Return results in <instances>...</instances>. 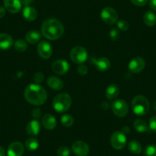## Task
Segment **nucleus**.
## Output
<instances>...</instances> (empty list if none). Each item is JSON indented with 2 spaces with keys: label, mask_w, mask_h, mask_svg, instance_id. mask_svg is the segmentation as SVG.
<instances>
[{
  "label": "nucleus",
  "mask_w": 156,
  "mask_h": 156,
  "mask_svg": "<svg viewBox=\"0 0 156 156\" xmlns=\"http://www.w3.org/2000/svg\"><path fill=\"white\" fill-rule=\"evenodd\" d=\"M133 126H134L135 129L138 132V133H146L148 131V126L147 125L146 122L142 119H136L133 123Z\"/></svg>",
  "instance_id": "b1692460"
},
{
  "label": "nucleus",
  "mask_w": 156,
  "mask_h": 156,
  "mask_svg": "<svg viewBox=\"0 0 156 156\" xmlns=\"http://www.w3.org/2000/svg\"><path fill=\"white\" fill-rule=\"evenodd\" d=\"M41 34L39 31H35V30H31L29 31L25 35V39L26 41L28 42L29 44H35L40 41L41 39Z\"/></svg>",
  "instance_id": "412c9836"
},
{
  "label": "nucleus",
  "mask_w": 156,
  "mask_h": 156,
  "mask_svg": "<svg viewBox=\"0 0 156 156\" xmlns=\"http://www.w3.org/2000/svg\"><path fill=\"white\" fill-rule=\"evenodd\" d=\"M128 148L132 153L139 154L142 152V145L140 142L136 140H133L128 144Z\"/></svg>",
  "instance_id": "393cba45"
},
{
  "label": "nucleus",
  "mask_w": 156,
  "mask_h": 156,
  "mask_svg": "<svg viewBox=\"0 0 156 156\" xmlns=\"http://www.w3.org/2000/svg\"><path fill=\"white\" fill-rule=\"evenodd\" d=\"M4 6L9 12L17 13L22 9V2L20 0H4Z\"/></svg>",
  "instance_id": "4468645a"
},
{
  "label": "nucleus",
  "mask_w": 156,
  "mask_h": 156,
  "mask_svg": "<svg viewBox=\"0 0 156 156\" xmlns=\"http://www.w3.org/2000/svg\"><path fill=\"white\" fill-rule=\"evenodd\" d=\"M109 37H110L112 41H117L120 37V31L116 28H112L110 32H109Z\"/></svg>",
  "instance_id": "7c9ffc66"
},
{
  "label": "nucleus",
  "mask_w": 156,
  "mask_h": 156,
  "mask_svg": "<svg viewBox=\"0 0 156 156\" xmlns=\"http://www.w3.org/2000/svg\"><path fill=\"white\" fill-rule=\"evenodd\" d=\"M152 107H153V109H154V110L156 111V101L154 102V103H153V105H152Z\"/></svg>",
  "instance_id": "79ce46f5"
},
{
  "label": "nucleus",
  "mask_w": 156,
  "mask_h": 156,
  "mask_svg": "<svg viewBox=\"0 0 156 156\" xmlns=\"http://www.w3.org/2000/svg\"><path fill=\"white\" fill-rule=\"evenodd\" d=\"M94 64L95 67L99 71L104 72L106 71L110 67V61L106 58H100L98 59L94 60Z\"/></svg>",
  "instance_id": "f3484780"
},
{
  "label": "nucleus",
  "mask_w": 156,
  "mask_h": 156,
  "mask_svg": "<svg viewBox=\"0 0 156 156\" xmlns=\"http://www.w3.org/2000/svg\"><path fill=\"white\" fill-rule=\"evenodd\" d=\"M72 151L76 156H87L90 152V147L83 141H76L72 145Z\"/></svg>",
  "instance_id": "1a4fd4ad"
},
{
  "label": "nucleus",
  "mask_w": 156,
  "mask_h": 156,
  "mask_svg": "<svg viewBox=\"0 0 156 156\" xmlns=\"http://www.w3.org/2000/svg\"><path fill=\"white\" fill-rule=\"evenodd\" d=\"M23 17L28 22H33L37 17V12L35 9L31 6H25L22 12Z\"/></svg>",
  "instance_id": "aec40b11"
},
{
  "label": "nucleus",
  "mask_w": 156,
  "mask_h": 156,
  "mask_svg": "<svg viewBox=\"0 0 156 156\" xmlns=\"http://www.w3.org/2000/svg\"><path fill=\"white\" fill-rule=\"evenodd\" d=\"M149 6L153 11L156 12V0H149Z\"/></svg>",
  "instance_id": "4c0bfd02"
},
{
  "label": "nucleus",
  "mask_w": 156,
  "mask_h": 156,
  "mask_svg": "<svg viewBox=\"0 0 156 156\" xmlns=\"http://www.w3.org/2000/svg\"><path fill=\"white\" fill-rule=\"evenodd\" d=\"M144 23L148 27H152L156 25V15L151 11H147L143 16Z\"/></svg>",
  "instance_id": "5701e85b"
},
{
  "label": "nucleus",
  "mask_w": 156,
  "mask_h": 156,
  "mask_svg": "<svg viewBox=\"0 0 156 156\" xmlns=\"http://www.w3.org/2000/svg\"><path fill=\"white\" fill-rule=\"evenodd\" d=\"M133 5L136 6H144L146 5L148 0H130Z\"/></svg>",
  "instance_id": "e433bc0d"
},
{
  "label": "nucleus",
  "mask_w": 156,
  "mask_h": 156,
  "mask_svg": "<svg viewBox=\"0 0 156 156\" xmlns=\"http://www.w3.org/2000/svg\"><path fill=\"white\" fill-rule=\"evenodd\" d=\"M69 69H70L69 64L64 60H57L52 64V70L57 74H65L68 72Z\"/></svg>",
  "instance_id": "f8f14e48"
},
{
  "label": "nucleus",
  "mask_w": 156,
  "mask_h": 156,
  "mask_svg": "<svg viewBox=\"0 0 156 156\" xmlns=\"http://www.w3.org/2000/svg\"><path fill=\"white\" fill-rule=\"evenodd\" d=\"M119 94V88L116 84L112 83L106 88V96L109 100H114L117 98Z\"/></svg>",
  "instance_id": "4be33fe9"
},
{
  "label": "nucleus",
  "mask_w": 156,
  "mask_h": 156,
  "mask_svg": "<svg viewBox=\"0 0 156 156\" xmlns=\"http://www.w3.org/2000/svg\"><path fill=\"white\" fill-rule=\"evenodd\" d=\"M72 100L70 96L66 93H62L54 98L53 107L58 112H65L70 109L71 106Z\"/></svg>",
  "instance_id": "20e7f679"
},
{
  "label": "nucleus",
  "mask_w": 156,
  "mask_h": 156,
  "mask_svg": "<svg viewBox=\"0 0 156 156\" xmlns=\"http://www.w3.org/2000/svg\"><path fill=\"white\" fill-rule=\"evenodd\" d=\"M58 156H69L70 154V149L67 146H61L58 149Z\"/></svg>",
  "instance_id": "c756f323"
},
{
  "label": "nucleus",
  "mask_w": 156,
  "mask_h": 156,
  "mask_svg": "<svg viewBox=\"0 0 156 156\" xmlns=\"http://www.w3.org/2000/svg\"><path fill=\"white\" fill-rule=\"evenodd\" d=\"M100 17L103 22L108 25H113L117 22L118 13L112 7H106L100 13Z\"/></svg>",
  "instance_id": "0eeeda50"
},
{
  "label": "nucleus",
  "mask_w": 156,
  "mask_h": 156,
  "mask_svg": "<svg viewBox=\"0 0 156 156\" xmlns=\"http://www.w3.org/2000/svg\"><path fill=\"white\" fill-rule=\"evenodd\" d=\"M5 9L2 6L0 5V19H2L5 16Z\"/></svg>",
  "instance_id": "ea45409f"
},
{
  "label": "nucleus",
  "mask_w": 156,
  "mask_h": 156,
  "mask_svg": "<svg viewBox=\"0 0 156 156\" xmlns=\"http://www.w3.org/2000/svg\"><path fill=\"white\" fill-rule=\"evenodd\" d=\"M13 39L11 35L5 33L0 34V49L8 50L12 46Z\"/></svg>",
  "instance_id": "dca6fc26"
},
{
  "label": "nucleus",
  "mask_w": 156,
  "mask_h": 156,
  "mask_svg": "<svg viewBox=\"0 0 156 156\" xmlns=\"http://www.w3.org/2000/svg\"><path fill=\"white\" fill-rule=\"evenodd\" d=\"M88 57L87 51L84 48L81 46H76L73 48L70 54V58L75 64H81L87 61Z\"/></svg>",
  "instance_id": "39448f33"
},
{
  "label": "nucleus",
  "mask_w": 156,
  "mask_h": 156,
  "mask_svg": "<svg viewBox=\"0 0 156 156\" xmlns=\"http://www.w3.org/2000/svg\"><path fill=\"white\" fill-rule=\"evenodd\" d=\"M61 123L64 126V127H67V128H69V127L72 126L73 124V118L72 115H69V114H64L61 116Z\"/></svg>",
  "instance_id": "cd10ccee"
},
{
  "label": "nucleus",
  "mask_w": 156,
  "mask_h": 156,
  "mask_svg": "<svg viewBox=\"0 0 156 156\" xmlns=\"http://www.w3.org/2000/svg\"><path fill=\"white\" fill-rule=\"evenodd\" d=\"M112 110L116 116L124 117L129 112L128 105L123 100H115L112 103Z\"/></svg>",
  "instance_id": "6e6552de"
},
{
  "label": "nucleus",
  "mask_w": 156,
  "mask_h": 156,
  "mask_svg": "<svg viewBox=\"0 0 156 156\" xmlns=\"http://www.w3.org/2000/svg\"><path fill=\"white\" fill-rule=\"evenodd\" d=\"M42 126L44 129L48 130H52L56 127L57 121L55 117L51 114H46L42 117Z\"/></svg>",
  "instance_id": "2eb2a0df"
},
{
  "label": "nucleus",
  "mask_w": 156,
  "mask_h": 156,
  "mask_svg": "<svg viewBox=\"0 0 156 156\" xmlns=\"http://www.w3.org/2000/svg\"><path fill=\"white\" fill-rule=\"evenodd\" d=\"M31 115H32V117L34 119H39V118L41 116V110L39 109V108L34 109L32 110V112H31Z\"/></svg>",
  "instance_id": "c9c22d12"
},
{
  "label": "nucleus",
  "mask_w": 156,
  "mask_h": 156,
  "mask_svg": "<svg viewBox=\"0 0 156 156\" xmlns=\"http://www.w3.org/2000/svg\"><path fill=\"white\" fill-rule=\"evenodd\" d=\"M149 101L145 97L138 95L132 101V109L133 112L137 115H144L149 110Z\"/></svg>",
  "instance_id": "7ed1b4c3"
},
{
  "label": "nucleus",
  "mask_w": 156,
  "mask_h": 156,
  "mask_svg": "<svg viewBox=\"0 0 156 156\" xmlns=\"http://www.w3.org/2000/svg\"><path fill=\"white\" fill-rule=\"evenodd\" d=\"M64 26L56 19H48L41 25V34L49 40H57L64 34Z\"/></svg>",
  "instance_id": "f03ea898"
},
{
  "label": "nucleus",
  "mask_w": 156,
  "mask_h": 156,
  "mask_svg": "<svg viewBox=\"0 0 156 156\" xmlns=\"http://www.w3.org/2000/svg\"><path fill=\"white\" fill-rule=\"evenodd\" d=\"M39 56L43 59H48L51 56L53 53V48L49 42L46 41H41L38 43L37 48Z\"/></svg>",
  "instance_id": "9d476101"
},
{
  "label": "nucleus",
  "mask_w": 156,
  "mask_h": 156,
  "mask_svg": "<svg viewBox=\"0 0 156 156\" xmlns=\"http://www.w3.org/2000/svg\"><path fill=\"white\" fill-rule=\"evenodd\" d=\"M14 48L17 51L24 52L27 50V48H28V44H27L26 41H24V40L19 39V40L15 41Z\"/></svg>",
  "instance_id": "bb28decb"
},
{
  "label": "nucleus",
  "mask_w": 156,
  "mask_h": 156,
  "mask_svg": "<svg viewBox=\"0 0 156 156\" xmlns=\"http://www.w3.org/2000/svg\"><path fill=\"white\" fill-rule=\"evenodd\" d=\"M149 128L156 133V115L151 117L149 119Z\"/></svg>",
  "instance_id": "f704fd0d"
},
{
  "label": "nucleus",
  "mask_w": 156,
  "mask_h": 156,
  "mask_svg": "<svg viewBox=\"0 0 156 156\" xmlns=\"http://www.w3.org/2000/svg\"><path fill=\"white\" fill-rule=\"evenodd\" d=\"M88 72V68L86 65H83V64H80V65L77 67V73H79L81 76H84Z\"/></svg>",
  "instance_id": "473e14b6"
},
{
  "label": "nucleus",
  "mask_w": 156,
  "mask_h": 156,
  "mask_svg": "<svg viewBox=\"0 0 156 156\" xmlns=\"http://www.w3.org/2000/svg\"><path fill=\"white\" fill-rule=\"evenodd\" d=\"M24 96L27 101L34 106H41L46 102L48 94L43 87L38 83H31L25 90Z\"/></svg>",
  "instance_id": "f257e3e1"
},
{
  "label": "nucleus",
  "mask_w": 156,
  "mask_h": 156,
  "mask_svg": "<svg viewBox=\"0 0 156 156\" xmlns=\"http://www.w3.org/2000/svg\"><path fill=\"white\" fill-rule=\"evenodd\" d=\"M47 83L50 88L55 90H61L64 87V83L60 78L51 76L48 79Z\"/></svg>",
  "instance_id": "6ab92c4d"
},
{
  "label": "nucleus",
  "mask_w": 156,
  "mask_h": 156,
  "mask_svg": "<svg viewBox=\"0 0 156 156\" xmlns=\"http://www.w3.org/2000/svg\"><path fill=\"white\" fill-rule=\"evenodd\" d=\"M117 27L121 31H126L129 29V24L128 22L124 20H119L117 22Z\"/></svg>",
  "instance_id": "2f4dec72"
},
{
  "label": "nucleus",
  "mask_w": 156,
  "mask_h": 156,
  "mask_svg": "<svg viewBox=\"0 0 156 156\" xmlns=\"http://www.w3.org/2000/svg\"><path fill=\"white\" fill-rule=\"evenodd\" d=\"M25 148L22 142H14L9 145L8 156H22Z\"/></svg>",
  "instance_id": "ddd939ff"
},
{
  "label": "nucleus",
  "mask_w": 156,
  "mask_h": 156,
  "mask_svg": "<svg viewBox=\"0 0 156 156\" xmlns=\"http://www.w3.org/2000/svg\"><path fill=\"white\" fill-rule=\"evenodd\" d=\"M40 129H41V126H40V123H39L37 119L31 120V122L27 124L26 132L29 136H36L39 133Z\"/></svg>",
  "instance_id": "a211bd4d"
},
{
  "label": "nucleus",
  "mask_w": 156,
  "mask_h": 156,
  "mask_svg": "<svg viewBox=\"0 0 156 156\" xmlns=\"http://www.w3.org/2000/svg\"><path fill=\"white\" fill-rule=\"evenodd\" d=\"M126 136L123 132L117 131L112 133L110 139L111 145L115 149L120 150L126 145Z\"/></svg>",
  "instance_id": "423d86ee"
},
{
  "label": "nucleus",
  "mask_w": 156,
  "mask_h": 156,
  "mask_svg": "<svg viewBox=\"0 0 156 156\" xmlns=\"http://www.w3.org/2000/svg\"><path fill=\"white\" fill-rule=\"evenodd\" d=\"M145 156H156V145H149L145 149Z\"/></svg>",
  "instance_id": "c85d7f7f"
},
{
  "label": "nucleus",
  "mask_w": 156,
  "mask_h": 156,
  "mask_svg": "<svg viewBox=\"0 0 156 156\" xmlns=\"http://www.w3.org/2000/svg\"><path fill=\"white\" fill-rule=\"evenodd\" d=\"M25 147L28 151H35L39 146V142L35 138H28L25 141Z\"/></svg>",
  "instance_id": "a878e982"
},
{
  "label": "nucleus",
  "mask_w": 156,
  "mask_h": 156,
  "mask_svg": "<svg viewBox=\"0 0 156 156\" xmlns=\"http://www.w3.org/2000/svg\"><path fill=\"white\" fill-rule=\"evenodd\" d=\"M145 67V60L140 57H136L133 59L131 60V61L129 64V70L134 73H138L142 72L144 70Z\"/></svg>",
  "instance_id": "9b49d317"
},
{
  "label": "nucleus",
  "mask_w": 156,
  "mask_h": 156,
  "mask_svg": "<svg viewBox=\"0 0 156 156\" xmlns=\"http://www.w3.org/2000/svg\"><path fill=\"white\" fill-rule=\"evenodd\" d=\"M0 156H5V150H4V148L1 146H0Z\"/></svg>",
  "instance_id": "a19ab883"
},
{
  "label": "nucleus",
  "mask_w": 156,
  "mask_h": 156,
  "mask_svg": "<svg viewBox=\"0 0 156 156\" xmlns=\"http://www.w3.org/2000/svg\"><path fill=\"white\" fill-rule=\"evenodd\" d=\"M44 76L41 72H37L34 75V80L36 83H40L44 80Z\"/></svg>",
  "instance_id": "72a5a7b5"
},
{
  "label": "nucleus",
  "mask_w": 156,
  "mask_h": 156,
  "mask_svg": "<svg viewBox=\"0 0 156 156\" xmlns=\"http://www.w3.org/2000/svg\"><path fill=\"white\" fill-rule=\"evenodd\" d=\"M22 5H24L25 6H30V5L34 2V0H21Z\"/></svg>",
  "instance_id": "58836bf2"
}]
</instances>
